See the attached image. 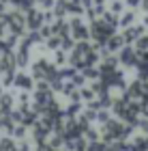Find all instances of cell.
<instances>
[{
    "instance_id": "cell-6",
    "label": "cell",
    "mask_w": 148,
    "mask_h": 151,
    "mask_svg": "<svg viewBox=\"0 0 148 151\" xmlns=\"http://www.w3.org/2000/svg\"><path fill=\"white\" fill-rule=\"evenodd\" d=\"M137 56H140V54H137L135 47L125 45L123 50L118 52V63H123V65H127V67H137V63H140Z\"/></svg>"
},
{
    "instance_id": "cell-24",
    "label": "cell",
    "mask_w": 148,
    "mask_h": 151,
    "mask_svg": "<svg viewBox=\"0 0 148 151\" xmlns=\"http://www.w3.org/2000/svg\"><path fill=\"white\" fill-rule=\"evenodd\" d=\"M123 9H125V4L120 2V0H112V4H110V11H112V13L120 15V13H123Z\"/></svg>"
},
{
    "instance_id": "cell-16",
    "label": "cell",
    "mask_w": 148,
    "mask_h": 151,
    "mask_svg": "<svg viewBox=\"0 0 148 151\" xmlns=\"http://www.w3.org/2000/svg\"><path fill=\"white\" fill-rule=\"evenodd\" d=\"M11 2L17 6V11H22V13H28L30 9H35L32 4H37L35 0H11Z\"/></svg>"
},
{
    "instance_id": "cell-18",
    "label": "cell",
    "mask_w": 148,
    "mask_h": 151,
    "mask_svg": "<svg viewBox=\"0 0 148 151\" xmlns=\"http://www.w3.org/2000/svg\"><path fill=\"white\" fill-rule=\"evenodd\" d=\"M133 22H135V13L129 11V13H125V15L118 19V26H123V28H129V26H133Z\"/></svg>"
},
{
    "instance_id": "cell-22",
    "label": "cell",
    "mask_w": 148,
    "mask_h": 151,
    "mask_svg": "<svg viewBox=\"0 0 148 151\" xmlns=\"http://www.w3.org/2000/svg\"><path fill=\"white\" fill-rule=\"evenodd\" d=\"M82 73H84V78L86 80H97L99 78V69H92V67H86V69H82Z\"/></svg>"
},
{
    "instance_id": "cell-23",
    "label": "cell",
    "mask_w": 148,
    "mask_h": 151,
    "mask_svg": "<svg viewBox=\"0 0 148 151\" xmlns=\"http://www.w3.org/2000/svg\"><path fill=\"white\" fill-rule=\"evenodd\" d=\"M37 6H41L43 11H52L54 9V4H56V0H35Z\"/></svg>"
},
{
    "instance_id": "cell-1",
    "label": "cell",
    "mask_w": 148,
    "mask_h": 151,
    "mask_svg": "<svg viewBox=\"0 0 148 151\" xmlns=\"http://www.w3.org/2000/svg\"><path fill=\"white\" fill-rule=\"evenodd\" d=\"M116 26H112V24H107L103 17H97V19H92L90 22V37L97 41L95 45V50H99V47H105V43H107V39H110L112 35H116Z\"/></svg>"
},
{
    "instance_id": "cell-12",
    "label": "cell",
    "mask_w": 148,
    "mask_h": 151,
    "mask_svg": "<svg viewBox=\"0 0 148 151\" xmlns=\"http://www.w3.org/2000/svg\"><path fill=\"white\" fill-rule=\"evenodd\" d=\"M125 47V37L123 35H112L110 39H107V43H105V50L114 54V52H120Z\"/></svg>"
},
{
    "instance_id": "cell-17",
    "label": "cell",
    "mask_w": 148,
    "mask_h": 151,
    "mask_svg": "<svg viewBox=\"0 0 148 151\" xmlns=\"http://www.w3.org/2000/svg\"><path fill=\"white\" fill-rule=\"evenodd\" d=\"M135 50H137V54H140V56H144V54H148V35L140 37V39L135 41Z\"/></svg>"
},
{
    "instance_id": "cell-31",
    "label": "cell",
    "mask_w": 148,
    "mask_h": 151,
    "mask_svg": "<svg viewBox=\"0 0 148 151\" xmlns=\"http://www.w3.org/2000/svg\"><path fill=\"white\" fill-rule=\"evenodd\" d=\"M140 9H142V11H146V13H148V0H142V4H140Z\"/></svg>"
},
{
    "instance_id": "cell-10",
    "label": "cell",
    "mask_w": 148,
    "mask_h": 151,
    "mask_svg": "<svg viewBox=\"0 0 148 151\" xmlns=\"http://www.w3.org/2000/svg\"><path fill=\"white\" fill-rule=\"evenodd\" d=\"M123 37H125V43H135L140 37H144V26H129L123 32Z\"/></svg>"
},
{
    "instance_id": "cell-20",
    "label": "cell",
    "mask_w": 148,
    "mask_h": 151,
    "mask_svg": "<svg viewBox=\"0 0 148 151\" xmlns=\"http://www.w3.org/2000/svg\"><path fill=\"white\" fill-rule=\"evenodd\" d=\"M0 151H17V145L13 138H2L0 140Z\"/></svg>"
},
{
    "instance_id": "cell-28",
    "label": "cell",
    "mask_w": 148,
    "mask_h": 151,
    "mask_svg": "<svg viewBox=\"0 0 148 151\" xmlns=\"http://www.w3.org/2000/svg\"><path fill=\"white\" fill-rule=\"evenodd\" d=\"M39 32H41L43 39H50V37H52V26L45 24V26H41V30H39Z\"/></svg>"
},
{
    "instance_id": "cell-4",
    "label": "cell",
    "mask_w": 148,
    "mask_h": 151,
    "mask_svg": "<svg viewBox=\"0 0 148 151\" xmlns=\"http://www.w3.org/2000/svg\"><path fill=\"white\" fill-rule=\"evenodd\" d=\"M69 26H71V37L75 41H88L90 26H86L82 17H71L69 19Z\"/></svg>"
},
{
    "instance_id": "cell-14",
    "label": "cell",
    "mask_w": 148,
    "mask_h": 151,
    "mask_svg": "<svg viewBox=\"0 0 148 151\" xmlns=\"http://www.w3.org/2000/svg\"><path fill=\"white\" fill-rule=\"evenodd\" d=\"M13 106H15V95L13 93H0V110H13Z\"/></svg>"
},
{
    "instance_id": "cell-21",
    "label": "cell",
    "mask_w": 148,
    "mask_h": 151,
    "mask_svg": "<svg viewBox=\"0 0 148 151\" xmlns=\"http://www.w3.org/2000/svg\"><path fill=\"white\" fill-rule=\"evenodd\" d=\"M67 60H69V58H67V54H64L62 47H60V50H56V56H54V65H56V67H62Z\"/></svg>"
},
{
    "instance_id": "cell-9",
    "label": "cell",
    "mask_w": 148,
    "mask_h": 151,
    "mask_svg": "<svg viewBox=\"0 0 148 151\" xmlns=\"http://www.w3.org/2000/svg\"><path fill=\"white\" fill-rule=\"evenodd\" d=\"M13 86L22 88V91H30V88H32V76L24 73V71L15 73V78H13Z\"/></svg>"
},
{
    "instance_id": "cell-11",
    "label": "cell",
    "mask_w": 148,
    "mask_h": 151,
    "mask_svg": "<svg viewBox=\"0 0 148 151\" xmlns=\"http://www.w3.org/2000/svg\"><path fill=\"white\" fill-rule=\"evenodd\" d=\"M15 58H17V67H26V65H28V58H30V45H26L22 41V43L17 45Z\"/></svg>"
},
{
    "instance_id": "cell-19",
    "label": "cell",
    "mask_w": 148,
    "mask_h": 151,
    "mask_svg": "<svg viewBox=\"0 0 148 151\" xmlns=\"http://www.w3.org/2000/svg\"><path fill=\"white\" fill-rule=\"evenodd\" d=\"M60 45H62V37H58V35H52L45 41V47H47V50H60Z\"/></svg>"
},
{
    "instance_id": "cell-26",
    "label": "cell",
    "mask_w": 148,
    "mask_h": 151,
    "mask_svg": "<svg viewBox=\"0 0 148 151\" xmlns=\"http://www.w3.org/2000/svg\"><path fill=\"white\" fill-rule=\"evenodd\" d=\"M77 112H79V101H73V104L64 110V114H67V116H75Z\"/></svg>"
},
{
    "instance_id": "cell-7",
    "label": "cell",
    "mask_w": 148,
    "mask_h": 151,
    "mask_svg": "<svg viewBox=\"0 0 148 151\" xmlns=\"http://www.w3.org/2000/svg\"><path fill=\"white\" fill-rule=\"evenodd\" d=\"M15 67H17L15 50L4 52L2 56H0V71H2V73H15Z\"/></svg>"
},
{
    "instance_id": "cell-27",
    "label": "cell",
    "mask_w": 148,
    "mask_h": 151,
    "mask_svg": "<svg viewBox=\"0 0 148 151\" xmlns=\"http://www.w3.org/2000/svg\"><path fill=\"white\" fill-rule=\"evenodd\" d=\"M73 41H75V39H73V37H62V45H60V47H62V50H73V47H75V43H73Z\"/></svg>"
},
{
    "instance_id": "cell-8",
    "label": "cell",
    "mask_w": 148,
    "mask_h": 151,
    "mask_svg": "<svg viewBox=\"0 0 148 151\" xmlns=\"http://www.w3.org/2000/svg\"><path fill=\"white\" fill-rule=\"evenodd\" d=\"M52 35H58V37H69L71 35V26H69V19L60 17L52 24Z\"/></svg>"
},
{
    "instance_id": "cell-13",
    "label": "cell",
    "mask_w": 148,
    "mask_h": 151,
    "mask_svg": "<svg viewBox=\"0 0 148 151\" xmlns=\"http://www.w3.org/2000/svg\"><path fill=\"white\" fill-rule=\"evenodd\" d=\"M52 13H54V17H58V19L60 17H67V15H69V0H56Z\"/></svg>"
},
{
    "instance_id": "cell-3",
    "label": "cell",
    "mask_w": 148,
    "mask_h": 151,
    "mask_svg": "<svg viewBox=\"0 0 148 151\" xmlns=\"http://www.w3.org/2000/svg\"><path fill=\"white\" fill-rule=\"evenodd\" d=\"M4 17H6V28L11 30V35L22 37L26 30V15H22V11H9L4 13Z\"/></svg>"
},
{
    "instance_id": "cell-2",
    "label": "cell",
    "mask_w": 148,
    "mask_h": 151,
    "mask_svg": "<svg viewBox=\"0 0 148 151\" xmlns=\"http://www.w3.org/2000/svg\"><path fill=\"white\" fill-rule=\"evenodd\" d=\"M101 134H103V138L107 142H116V140H123L125 136H129L131 134V127L125 125V123H120V121H112L110 119L107 123H103Z\"/></svg>"
},
{
    "instance_id": "cell-29",
    "label": "cell",
    "mask_w": 148,
    "mask_h": 151,
    "mask_svg": "<svg viewBox=\"0 0 148 151\" xmlns=\"http://www.w3.org/2000/svg\"><path fill=\"white\" fill-rule=\"evenodd\" d=\"M84 134H86V138H88L90 142H95V140H97V129H90V127H88ZM90 142H88V145H90Z\"/></svg>"
},
{
    "instance_id": "cell-15",
    "label": "cell",
    "mask_w": 148,
    "mask_h": 151,
    "mask_svg": "<svg viewBox=\"0 0 148 151\" xmlns=\"http://www.w3.org/2000/svg\"><path fill=\"white\" fill-rule=\"evenodd\" d=\"M41 41H43V37H41V32H39V30H32V32H28V35L24 37V43L30 45V47L32 45H39Z\"/></svg>"
},
{
    "instance_id": "cell-25",
    "label": "cell",
    "mask_w": 148,
    "mask_h": 151,
    "mask_svg": "<svg viewBox=\"0 0 148 151\" xmlns=\"http://www.w3.org/2000/svg\"><path fill=\"white\" fill-rule=\"evenodd\" d=\"M79 95H82V99H86V101L95 99V91H92V88H79Z\"/></svg>"
},
{
    "instance_id": "cell-32",
    "label": "cell",
    "mask_w": 148,
    "mask_h": 151,
    "mask_svg": "<svg viewBox=\"0 0 148 151\" xmlns=\"http://www.w3.org/2000/svg\"><path fill=\"white\" fill-rule=\"evenodd\" d=\"M144 26H148V15H146V19H144Z\"/></svg>"
},
{
    "instance_id": "cell-30",
    "label": "cell",
    "mask_w": 148,
    "mask_h": 151,
    "mask_svg": "<svg viewBox=\"0 0 148 151\" xmlns=\"http://www.w3.org/2000/svg\"><path fill=\"white\" fill-rule=\"evenodd\" d=\"M140 4H142V0H127V6H131V9H137Z\"/></svg>"
},
{
    "instance_id": "cell-5",
    "label": "cell",
    "mask_w": 148,
    "mask_h": 151,
    "mask_svg": "<svg viewBox=\"0 0 148 151\" xmlns=\"http://www.w3.org/2000/svg\"><path fill=\"white\" fill-rule=\"evenodd\" d=\"M41 26H45V11H41V9H30L28 13H26V28L41 30Z\"/></svg>"
}]
</instances>
